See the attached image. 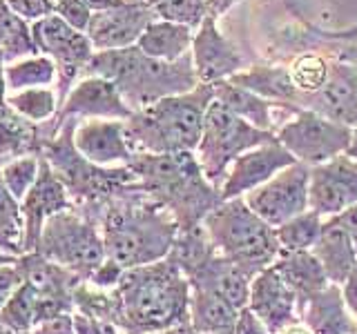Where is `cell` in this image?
I'll use <instances>...</instances> for the list:
<instances>
[{"label":"cell","instance_id":"cell-1","mask_svg":"<svg viewBox=\"0 0 357 334\" xmlns=\"http://www.w3.org/2000/svg\"><path fill=\"white\" fill-rule=\"evenodd\" d=\"M190 323V281L170 261L132 267L112 287L109 326L119 334H156Z\"/></svg>","mask_w":357,"mask_h":334},{"label":"cell","instance_id":"cell-2","mask_svg":"<svg viewBox=\"0 0 357 334\" xmlns=\"http://www.w3.org/2000/svg\"><path fill=\"white\" fill-rule=\"evenodd\" d=\"M89 216L103 234L107 259L123 270L167 259L178 232L176 218L143 189L112 198Z\"/></svg>","mask_w":357,"mask_h":334},{"label":"cell","instance_id":"cell-3","mask_svg":"<svg viewBox=\"0 0 357 334\" xmlns=\"http://www.w3.org/2000/svg\"><path fill=\"white\" fill-rule=\"evenodd\" d=\"M137 174L141 189L176 218L178 228H195L223 203L221 192L212 187L195 152L134 154L128 163Z\"/></svg>","mask_w":357,"mask_h":334},{"label":"cell","instance_id":"cell-4","mask_svg":"<svg viewBox=\"0 0 357 334\" xmlns=\"http://www.w3.org/2000/svg\"><path fill=\"white\" fill-rule=\"evenodd\" d=\"M87 67L92 76L107 78L119 87L123 100L134 114L163 98L192 92L199 85L192 51H188L183 58L174 63H165L145 56L134 45L126 49L98 51L92 56Z\"/></svg>","mask_w":357,"mask_h":334},{"label":"cell","instance_id":"cell-5","mask_svg":"<svg viewBox=\"0 0 357 334\" xmlns=\"http://www.w3.org/2000/svg\"><path fill=\"white\" fill-rule=\"evenodd\" d=\"M215 87L199 83L192 92L163 98L126 120V138L134 154L195 152Z\"/></svg>","mask_w":357,"mask_h":334},{"label":"cell","instance_id":"cell-6","mask_svg":"<svg viewBox=\"0 0 357 334\" xmlns=\"http://www.w3.org/2000/svg\"><path fill=\"white\" fill-rule=\"evenodd\" d=\"M204 228L215 250L252 278L271 267L282 252L275 228L257 216L243 198L223 200L206 216Z\"/></svg>","mask_w":357,"mask_h":334},{"label":"cell","instance_id":"cell-7","mask_svg":"<svg viewBox=\"0 0 357 334\" xmlns=\"http://www.w3.org/2000/svg\"><path fill=\"white\" fill-rule=\"evenodd\" d=\"M36 252L81 281H89L107 261L98 223L83 209H76V205L45 223Z\"/></svg>","mask_w":357,"mask_h":334},{"label":"cell","instance_id":"cell-8","mask_svg":"<svg viewBox=\"0 0 357 334\" xmlns=\"http://www.w3.org/2000/svg\"><path fill=\"white\" fill-rule=\"evenodd\" d=\"M273 141H277L275 132L257 129L248 120L239 118L228 107H223L219 100H212L206 111L204 132H201V141L195 150V156L210 185L221 192V185L226 181L230 165L241 154Z\"/></svg>","mask_w":357,"mask_h":334},{"label":"cell","instance_id":"cell-9","mask_svg":"<svg viewBox=\"0 0 357 334\" xmlns=\"http://www.w3.org/2000/svg\"><path fill=\"white\" fill-rule=\"evenodd\" d=\"M277 141L295 156L297 163L315 167L346 154L353 138V127L317 114L299 109L275 132Z\"/></svg>","mask_w":357,"mask_h":334},{"label":"cell","instance_id":"cell-10","mask_svg":"<svg viewBox=\"0 0 357 334\" xmlns=\"http://www.w3.org/2000/svg\"><path fill=\"white\" fill-rule=\"evenodd\" d=\"M308 183L310 167L304 163H295L275 174L261 187L252 189L243 196L257 216L271 228H279L310 209L308 205Z\"/></svg>","mask_w":357,"mask_h":334},{"label":"cell","instance_id":"cell-11","mask_svg":"<svg viewBox=\"0 0 357 334\" xmlns=\"http://www.w3.org/2000/svg\"><path fill=\"white\" fill-rule=\"evenodd\" d=\"M357 203V159L340 154L310 167L308 205L324 218H333Z\"/></svg>","mask_w":357,"mask_h":334},{"label":"cell","instance_id":"cell-12","mask_svg":"<svg viewBox=\"0 0 357 334\" xmlns=\"http://www.w3.org/2000/svg\"><path fill=\"white\" fill-rule=\"evenodd\" d=\"M159 18L152 5H145L141 0L116 9L96 11L89 20L87 38L92 47L98 51L126 49L134 47L152 22Z\"/></svg>","mask_w":357,"mask_h":334},{"label":"cell","instance_id":"cell-13","mask_svg":"<svg viewBox=\"0 0 357 334\" xmlns=\"http://www.w3.org/2000/svg\"><path fill=\"white\" fill-rule=\"evenodd\" d=\"M295 156L290 154L282 143L273 141L241 154L237 161L230 165L226 181L221 185V198H243L252 189L268 183L275 174L286 167L295 165Z\"/></svg>","mask_w":357,"mask_h":334},{"label":"cell","instance_id":"cell-14","mask_svg":"<svg viewBox=\"0 0 357 334\" xmlns=\"http://www.w3.org/2000/svg\"><path fill=\"white\" fill-rule=\"evenodd\" d=\"M72 207L74 200L70 196V189L65 187L61 176L52 170V165L43 161L36 185L31 187V192L20 203L22 221H25V254L38 250L45 223Z\"/></svg>","mask_w":357,"mask_h":334},{"label":"cell","instance_id":"cell-15","mask_svg":"<svg viewBox=\"0 0 357 334\" xmlns=\"http://www.w3.org/2000/svg\"><path fill=\"white\" fill-rule=\"evenodd\" d=\"M76 152L98 167H126L134 152L126 138V120L85 118L72 134Z\"/></svg>","mask_w":357,"mask_h":334},{"label":"cell","instance_id":"cell-16","mask_svg":"<svg viewBox=\"0 0 357 334\" xmlns=\"http://www.w3.org/2000/svg\"><path fill=\"white\" fill-rule=\"evenodd\" d=\"M301 109L317 111L342 125L357 127V70L349 63H331L326 83L315 94L301 96Z\"/></svg>","mask_w":357,"mask_h":334},{"label":"cell","instance_id":"cell-17","mask_svg":"<svg viewBox=\"0 0 357 334\" xmlns=\"http://www.w3.org/2000/svg\"><path fill=\"white\" fill-rule=\"evenodd\" d=\"M192 63L199 83H219L228 81L234 74L243 72V58L239 51L226 40L223 33L215 27V16L201 20L199 31L192 40Z\"/></svg>","mask_w":357,"mask_h":334},{"label":"cell","instance_id":"cell-18","mask_svg":"<svg viewBox=\"0 0 357 334\" xmlns=\"http://www.w3.org/2000/svg\"><path fill=\"white\" fill-rule=\"evenodd\" d=\"M33 40L43 51L52 54L56 58L65 76V83H70L78 70L92 61L94 56L89 38L83 31L67 25L61 16H47L38 20V25L33 27Z\"/></svg>","mask_w":357,"mask_h":334},{"label":"cell","instance_id":"cell-19","mask_svg":"<svg viewBox=\"0 0 357 334\" xmlns=\"http://www.w3.org/2000/svg\"><path fill=\"white\" fill-rule=\"evenodd\" d=\"M248 310H252L273 334L293 326V323H299L297 296L273 265L252 278Z\"/></svg>","mask_w":357,"mask_h":334},{"label":"cell","instance_id":"cell-20","mask_svg":"<svg viewBox=\"0 0 357 334\" xmlns=\"http://www.w3.org/2000/svg\"><path fill=\"white\" fill-rule=\"evenodd\" d=\"M61 116L74 118H105V120H130L134 111L123 100L119 87L100 76H89L67 94Z\"/></svg>","mask_w":357,"mask_h":334},{"label":"cell","instance_id":"cell-21","mask_svg":"<svg viewBox=\"0 0 357 334\" xmlns=\"http://www.w3.org/2000/svg\"><path fill=\"white\" fill-rule=\"evenodd\" d=\"M215 87V100L223 107H228L232 114H237L239 118L248 120L250 125H255L257 129L264 132H277L284 125L286 118L284 116H293L295 111H299L301 107L297 105H284V103H273V100L257 96L250 89H245L241 85H234L230 81H219L212 83Z\"/></svg>","mask_w":357,"mask_h":334},{"label":"cell","instance_id":"cell-22","mask_svg":"<svg viewBox=\"0 0 357 334\" xmlns=\"http://www.w3.org/2000/svg\"><path fill=\"white\" fill-rule=\"evenodd\" d=\"M297 312L299 323H304L312 334H357V321L337 283H328L317 294L308 296Z\"/></svg>","mask_w":357,"mask_h":334},{"label":"cell","instance_id":"cell-23","mask_svg":"<svg viewBox=\"0 0 357 334\" xmlns=\"http://www.w3.org/2000/svg\"><path fill=\"white\" fill-rule=\"evenodd\" d=\"M188 281H190V287L208 289V292L226 299L228 303L232 308H237L239 312L243 308H248L252 276H248L241 267H237L219 252L212 256L208 263L201 265Z\"/></svg>","mask_w":357,"mask_h":334},{"label":"cell","instance_id":"cell-24","mask_svg":"<svg viewBox=\"0 0 357 334\" xmlns=\"http://www.w3.org/2000/svg\"><path fill=\"white\" fill-rule=\"evenodd\" d=\"M310 252L315 254L319 263L324 265L328 281L344 287V283L349 281V276L353 272V267L357 265V245L351 234L335 218H326L321 237Z\"/></svg>","mask_w":357,"mask_h":334},{"label":"cell","instance_id":"cell-25","mask_svg":"<svg viewBox=\"0 0 357 334\" xmlns=\"http://www.w3.org/2000/svg\"><path fill=\"white\" fill-rule=\"evenodd\" d=\"M273 267L277 274L284 278V283L293 289L297 296V308L319 289L326 287L331 281L326 276V270L319 263V259L312 252H288L282 250L275 259Z\"/></svg>","mask_w":357,"mask_h":334},{"label":"cell","instance_id":"cell-26","mask_svg":"<svg viewBox=\"0 0 357 334\" xmlns=\"http://www.w3.org/2000/svg\"><path fill=\"white\" fill-rule=\"evenodd\" d=\"M230 83L241 85L245 89H250L257 96L273 100V103H284V105H297L299 107V89L293 83L288 67L279 65H252L248 70H243L239 74H234L228 78Z\"/></svg>","mask_w":357,"mask_h":334},{"label":"cell","instance_id":"cell-27","mask_svg":"<svg viewBox=\"0 0 357 334\" xmlns=\"http://www.w3.org/2000/svg\"><path fill=\"white\" fill-rule=\"evenodd\" d=\"M239 310L226 299L201 287H190V326L201 334H232Z\"/></svg>","mask_w":357,"mask_h":334},{"label":"cell","instance_id":"cell-28","mask_svg":"<svg viewBox=\"0 0 357 334\" xmlns=\"http://www.w3.org/2000/svg\"><path fill=\"white\" fill-rule=\"evenodd\" d=\"M195 36L192 29L183 22H172V20H154L152 25L143 31L139 38L137 47L156 61L174 63L190 51Z\"/></svg>","mask_w":357,"mask_h":334},{"label":"cell","instance_id":"cell-29","mask_svg":"<svg viewBox=\"0 0 357 334\" xmlns=\"http://www.w3.org/2000/svg\"><path fill=\"white\" fill-rule=\"evenodd\" d=\"M215 254H217L215 243H212L208 230L204 228V223H201V225H195V228H178L167 259L183 272L185 278H190Z\"/></svg>","mask_w":357,"mask_h":334},{"label":"cell","instance_id":"cell-30","mask_svg":"<svg viewBox=\"0 0 357 334\" xmlns=\"http://www.w3.org/2000/svg\"><path fill=\"white\" fill-rule=\"evenodd\" d=\"M324 223H326V218H324L321 214H317L315 209H308V212H304V214L290 218L288 223H284V225L275 228L277 241H279V245H282V250L310 252L321 237Z\"/></svg>","mask_w":357,"mask_h":334},{"label":"cell","instance_id":"cell-31","mask_svg":"<svg viewBox=\"0 0 357 334\" xmlns=\"http://www.w3.org/2000/svg\"><path fill=\"white\" fill-rule=\"evenodd\" d=\"M40 321V301L33 289L22 283L5 308L0 310V323L14 334H31Z\"/></svg>","mask_w":357,"mask_h":334},{"label":"cell","instance_id":"cell-32","mask_svg":"<svg viewBox=\"0 0 357 334\" xmlns=\"http://www.w3.org/2000/svg\"><path fill=\"white\" fill-rule=\"evenodd\" d=\"M0 250L14 256V259L25 254V221H22V209L18 200L9 194L3 178H0Z\"/></svg>","mask_w":357,"mask_h":334},{"label":"cell","instance_id":"cell-33","mask_svg":"<svg viewBox=\"0 0 357 334\" xmlns=\"http://www.w3.org/2000/svg\"><path fill=\"white\" fill-rule=\"evenodd\" d=\"M331 63L333 61L324 58L317 51H306V54H299L297 58L288 65L293 83L299 89L301 96L319 92L331 74ZM299 103H301V98H299Z\"/></svg>","mask_w":357,"mask_h":334},{"label":"cell","instance_id":"cell-34","mask_svg":"<svg viewBox=\"0 0 357 334\" xmlns=\"http://www.w3.org/2000/svg\"><path fill=\"white\" fill-rule=\"evenodd\" d=\"M7 105L20 118L29 122H40L56 114V94L50 87L22 89V92H14L7 98Z\"/></svg>","mask_w":357,"mask_h":334},{"label":"cell","instance_id":"cell-35","mask_svg":"<svg viewBox=\"0 0 357 334\" xmlns=\"http://www.w3.org/2000/svg\"><path fill=\"white\" fill-rule=\"evenodd\" d=\"M33 138L29 120L20 118L11 109L0 114V161H14L18 156H25Z\"/></svg>","mask_w":357,"mask_h":334},{"label":"cell","instance_id":"cell-36","mask_svg":"<svg viewBox=\"0 0 357 334\" xmlns=\"http://www.w3.org/2000/svg\"><path fill=\"white\" fill-rule=\"evenodd\" d=\"M40 165L43 161L33 159V156H18V159L0 167V178H3L9 194L14 196L18 203H22V198H25L31 192V187L36 185Z\"/></svg>","mask_w":357,"mask_h":334},{"label":"cell","instance_id":"cell-37","mask_svg":"<svg viewBox=\"0 0 357 334\" xmlns=\"http://www.w3.org/2000/svg\"><path fill=\"white\" fill-rule=\"evenodd\" d=\"M56 76V67L47 58H29L16 63L5 70L7 87L14 92H22V89H33V87H47Z\"/></svg>","mask_w":357,"mask_h":334},{"label":"cell","instance_id":"cell-38","mask_svg":"<svg viewBox=\"0 0 357 334\" xmlns=\"http://www.w3.org/2000/svg\"><path fill=\"white\" fill-rule=\"evenodd\" d=\"M25 51H31L29 33L20 18L0 0V58H14Z\"/></svg>","mask_w":357,"mask_h":334},{"label":"cell","instance_id":"cell-39","mask_svg":"<svg viewBox=\"0 0 357 334\" xmlns=\"http://www.w3.org/2000/svg\"><path fill=\"white\" fill-rule=\"evenodd\" d=\"M56 11H59V16L67 22V25H72L78 31H87L89 20L94 16L92 9H89L83 0H59Z\"/></svg>","mask_w":357,"mask_h":334},{"label":"cell","instance_id":"cell-40","mask_svg":"<svg viewBox=\"0 0 357 334\" xmlns=\"http://www.w3.org/2000/svg\"><path fill=\"white\" fill-rule=\"evenodd\" d=\"M7 5L16 16L31 20H43L54 11L52 0H7Z\"/></svg>","mask_w":357,"mask_h":334},{"label":"cell","instance_id":"cell-41","mask_svg":"<svg viewBox=\"0 0 357 334\" xmlns=\"http://www.w3.org/2000/svg\"><path fill=\"white\" fill-rule=\"evenodd\" d=\"M16 261L14 263H3V265H0V310L5 308L7 301L14 296V292L22 285V276L18 272Z\"/></svg>","mask_w":357,"mask_h":334},{"label":"cell","instance_id":"cell-42","mask_svg":"<svg viewBox=\"0 0 357 334\" xmlns=\"http://www.w3.org/2000/svg\"><path fill=\"white\" fill-rule=\"evenodd\" d=\"M31 334H74V312L43 319Z\"/></svg>","mask_w":357,"mask_h":334},{"label":"cell","instance_id":"cell-43","mask_svg":"<svg viewBox=\"0 0 357 334\" xmlns=\"http://www.w3.org/2000/svg\"><path fill=\"white\" fill-rule=\"evenodd\" d=\"M232 334H273V332L264 326V323L259 321V317H257L252 310L243 308L239 312L237 326H234V332Z\"/></svg>","mask_w":357,"mask_h":334},{"label":"cell","instance_id":"cell-44","mask_svg":"<svg viewBox=\"0 0 357 334\" xmlns=\"http://www.w3.org/2000/svg\"><path fill=\"white\" fill-rule=\"evenodd\" d=\"M107 323L96 317L83 315V312H74V334H105Z\"/></svg>","mask_w":357,"mask_h":334},{"label":"cell","instance_id":"cell-45","mask_svg":"<svg viewBox=\"0 0 357 334\" xmlns=\"http://www.w3.org/2000/svg\"><path fill=\"white\" fill-rule=\"evenodd\" d=\"M344 299H346V305H349L351 315L355 317L357 321V265L353 267V272L349 276V281L344 283Z\"/></svg>","mask_w":357,"mask_h":334},{"label":"cell","instance_id":"cell-46","mask_svg":"<svg viewBox=\"0 0 357 334\" xmlns=\"http://www.w3.org/2000/svg\"><path fill=\"white\" fill-rule=\"evenodd\" d=\"M333 218L337 221L340 225L351 234L353 241H355V245H357V203H355L353 207H349V209H344L342 214L333 216Z\"/></svg>","mask_w":357,"mask_h":334},{"label":"cell","instance_id":"cell-47","mask_svg":"<svg viewBox=\"0 0 357 334\" xmlns=\"http://www.w3.org/2000/svg\"><path fill=\"white\" fill-rule=\"evenodd\" d=\"M83 3L94 11H107V9H116L123 5H130V3H137V0H83Z\"/></svg>","mask_w":357,"mask_h":334},{"label":"cell","instance_id":"cell-48","mask_svg":"<svg viewBox=\"0 0 357 334\" xmlns=\"http://www.w3.org/2000/svg\"><path fill=\"white\" fill-rule=\"evenodd\" d=\"M5 92H7V78H5V70H3V58H0V114H5L9 109Z\"/></svg>","mask_w":357,"mask_h":334},{"label":"cell","instance_id":"cell-49","mask_svg":"<svg viewBox=\"0 0 357 334\" xmlns=\"http://www.w3.org/2000/svg\"><path fill=\"white\" fill-rule=\"evenodd\" d=\"M277 334H312L304 323H293V326H288L284 330H279Z\"/></svg>","mask_w":357,"mask_h":334},{"label":"cell","instance_id":"cell-50","mask_svg":"<svg viewBox=\"0 0 357 334\" xmlns=\"http://www.w3.org/2000/svg\"><path fill=\"white\" fill-rule=\"evenodd\" d=\"M156 334H201V332H197L192 326H183V328H174V330H167V332H156Z\"/></svg>","mask_w":357,"mask_h":334},{"label":"cell","instance_id":"cell-51","mask_svg":"<svg viewBox=\"0 0 357 334\" xmlns=\"http://www.w3.org/2000/svg\"><path fill=\"white\" fill-rule=\"evenodd\" d=\"M346 154L357 159V127L353 129V138H351V145H349V150H346Z\"/></svg>","mask_w":357,"mask_h":334},{"label":"cell","instance_id":"cell-52","mask_svg":"<svg viewBox=\"0 0 357 334\" xmlns=\"http://www.w3.org/2000/svg\"><path fill=\"white\" fill-rule=\"evenodd\" d=\"M0 334H14V332H11L9 328H5L3 323H0Z\"/></svg>","mask_w":357,"mask_h":334},{"label":"cell","instance_id":"cell-53","mask_svg":"<svg viewBox=\"0 0 357 334\" xmlns=\"http://www.w3.org/2000/svg\"><path fill=\"white\" fill-rule=\"evenodd\" d=\"M105 334H119V330H116V328H112V326H109V328H107V332H105Z\"/></svg>","mask_w":357,"mask_h":334}]
</instances>
